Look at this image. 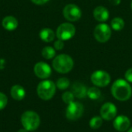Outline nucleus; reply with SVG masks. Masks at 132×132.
Listing matches in <instances>:
<instances>
[{"label":"nucleus","instance_id":"19","mask_svg":"<svg viewBox=\"0 0 132 132\" xmlns=\"http://www.w3.org/2000/svg\"><path fill=\"white\" fill-rule=\"evenodd\" d=\"M42 55L44 58L46 59H52L55 58L56 56V51L55 48L50 47V46H46L42 50Z\"/></svg>","mask_w":132,"mask_h":132},{"label":"nucleus","instance_id":"24","mask_svg":"<svg viewBox=\"0 0 132 132\" xmlns=\"http://www.w3.org/2000/svg\"><path fill=\"white\" fill-rule=\"evenodd\" d=\"M7 102H8L7 96L4 93H0V110L5 107V106L7 105Z\"/></svg>","mask_w":132,"mask_h":132},{"label":"nucleus","instance_id":"7","mask_svg":"<svg viewBox=\"0 0 132 132\" xmlns=\"http://www.w3.org/2000/svg\"><path fill=\"white\" fill-rule=\"evenodd\" d=\"M90 80L97 87H105L111 82V76L105 71L97 70L92 73Z\"/></svg>","mask_w":132,"mask_h":132},{"label":"nucleus","instance_id":"5","mask_svg":"<svg viewBox=\"0 0 132 132\" xmlns=\"http://www.w3.org/2000/svg\"><path fill=\"white\" fill-rule=\"evenodd\" d=\"M76 33L75 26L70 23H63L60 24L56 29V35L58 39L63 41L69 40L74 37Z\"/></svg>","mask_w":132,"mask_h":132},{"label":"nucleus","instance_id":"28","mask_svg":"<svg viewBox=\"0 0 132 132\" xmlns=\"http://www.w3.org/2000/svg\"><path fill=\"white\" fill-rule=\"evenodd\" d=\"M109 2L114 5H118L121 3V0H109Z\"/></svg>","mask_w":132,"mask_h":132},{"label":"nucleus","instance_id":"10","mask_svg":"<svg viewBox=\"0 0 132 132\" xmlns=\"http://www.w3.org/2000/svg\"><path fill=\"white\" fill-rule=\"evenodd\" d=\"M34 73L38 78L46 79L50 76L52 73V69L47 63L39 61L36 63L34 66Z\"/></svg>","mask_w":132,"mask_h":132},{"label":"nucleus","instance_id":"26","mask_svg":"<svg viewBox=\"0 0 132 132\" xmlns=\"http://www.w3.org/2000/svg\"><path fill=\"white\" fill-rule=\"evenodd\" d=\"M125 79L128 82H132V68H129L125 72Z\"/></svg>","mask_w":132,"mask_h":132},{"label":"nucleus","instance_id":"8","mask_svg":"<svg viewBox=\"0 0 132 132\" xmlns=\"http://www.w3.org/2000/svg\"><path fill=\"white\" fill-rule=\"evenodd\" d=\"M63 14L67 20L70 22H75L81 18L82 12L79 6H77V5L68 4L64 7L63 10Z\"/></svg>","mask_w":132,"mask_h":132},{"label":"nucleus","instance_id":"12","mask_svg":"<svg viewBox=\"0 0 132 132\" xmlns=\"http://www.w3.org/2000/svg\"><path fill=\"white\" fill-rule=\"evenodd\" d=\"M113 124L116 130L119 131H125L129 128L131 125V121L128 117L125 115H120L115 118Z\"/></svg>","mask_w":132,"mask_h":132},{"label":"nucleus","instance_id":"4","mask_svg":"<svg viewBox=\"0 0 132 132\" xmlns=\"http://www.w3.org/2000/svg\"><path fill=\"white\" fill-rule=\"evenodd\" d=\"M21 122L24 128L29 131H32L37 129L39 126L40 118L36 112L29 110L22 114Z\"/></svg>","mask_w":132,"mask_h":132},{"label":"nucleus","instance_id":"11","mask_svg":"<svg viewBox=\"0 0 132 132\" xmlns=\"http://www.w3.org/2000/svg\"><path fill=\"white\" fill-rule=\"evenodd\" d=\"M101 116L106 121L113 120L117 115V107L112 103H106L101 108Z\"/></svg>","mask_w":132,"mask_h":132},{"label":"nucleus","instance_id":"6","mask_svg":"<svg viewBox=\"0 0 132 132\" xmlns=\"http://www.w3.org/2000/svg\"><path fill=\"white\" fill-rule=\"evenodd\" d=\"M94 38L100 43L108 41L111 37V28L104 23L97 25L94 30Z\"/></svg>","mask_w":132,"mask_h":132},{"label":"nucleus","instance_id":"17","mask_svg":"<svg viewBox=\"0 0 132 132\" xmlns=\"http://www.w3.org/2000/svg\"><path fill=\"white\" fill-rule=\"evenodd\" d=\"M39 37L44 42H51L55 38V33L50 28H44L39 33Z\"/></svg>","mask_w":132,"mask_h":132},{"label":"nucleus","instance_id":"14","mask_svg":"<svg viewBox=\"0 0 132 132\" xmlns=\"http://www.w3.org/2000/svg\"><path fill=\"white\" fill-rule=\"evenodd\" d=\"M72 93L75 97L82 99L87 96V89L84 84L80 82H75L72 86Z\"/></svg>","mask_w":132,"mask_h":132},{"label":"nucleus","instance_id":"16","mask_svg":"<svg viewBox=\"0 0 132 132\" xmlns=\"http://www.w3.org/2000/svg\"><path fill=\"white\" fill-rule=\"evenodd\" d=\"M10 94L14 100H22L26 96V91L22 86L19 85H15L11 88Z\"/></svg>","mask_w":132,"mask_h":132},{"label":"nucleus","instance_id":"31","mask_svg":"<svg viewBox=\"0 0 132 132\" xmlns=\"http://www.w3.org/2000/svg\"><path fill=\"white\" fill-rule=\"evenodd\" d=\"M131 9H132V2H131Z\"/></svg>","mask_w":132,"mask_h":132},{"label":"nucleus","instance_id":"29","mask_svg":"<svg viewBox=\"0 0 132 132\" xmlns=\"http://www.w3.org/2000/svg\"><path fill=\"white\" fill-rule=\"evenodd\" d=\"M28 131H27L26 128H22V129H20V130H19L18 132H28Z\"/></svg>","mask_w":132,"mask_h":132},{"label":"nucleus","instance_id":"27","mask_svg":"<svg viewBox=\"0 0 132 132\" xmlns=\"http://www.w3.org/2000/svg\"><path fill=\"white\" fill-rule=\"evenodd\" d=\"M31 1L36 5H43L47 2H49L50 0H31Z\"/></svg>","mask_w":132,"mask_h":132},{"label":"nucleus","instance_id":"22","mask_svg":"<svg viewBox=\"0 0 132 132\" xmlns=\"http://www.w3.org/2000/svg\"><path fill=\"white\" fill-rule=\"evenodd\" d=\"M103 124L102 117H94L90 121V126L92 129H98Z\"/></svg>","mask_w":132,"mask_h":132},{"label":"nucleus","instance_id":"9","mask_svg":"<svg viewBox=\"0 0 132 132\" xmlns=\"http://www.w3.org/2000/svg\"><path fill=\"white\" fill-rule=\"evenodd\" d=\"M84 113V107L79 102H72L68 104L66 110L67 118L70 121H75L79 119Z\"/></svg>","mask_w":132,"mask_h":132},{"label":"nucleus","instance_id":"20","mask_svg":"<svg viewBox=\"0 0 132 132\" xmlns=\"http://www.w3.org/2000/svg\"><path fill=\"white\" fill-rule=\"evenodd\" d=\"M87 95L89 96L90 99L94 100H97V99L100 98V96L101 95V90L98 88H97V87H90L87 90Z\"/></svg>","mask_w":132,"mask_h":132},{"label":"nucleus","instance_id":"15","mask_svg":"<svg viewBox=\"0 0 132 132\" xmlns=\"http://www.w3.org/2000/svg\"><path fill=\"white\" fill-rule=\"evenodd\" d=\"M2 23L3 28L7 30H9V31L15 30L18 27V25H19L18 20L14 16H5L2 19Z\"/></svg>","mask_w":132,"mask_h":132},{"label":"nucleus","instance_id":"13","mask_svg":"<svg viewBox=\"0 0 132 132\" xmlns=\"http://www.w3.org/2000/svg\"><path fill=\"white\" fill-rule=\"evenodd\" d=\"M93 15L96 20L101 23H104L109 18V11L104 6L100 5L94 9Z\"/></svg>","mask_w":132,"mask_h":132},{"label":"nucleus","instance_id":"21","mask_svg":"<svg viewBox=\"0 0 132 132\" xmlns=\"http://www.w3.org/2000/svg\"><path fill=\"white\" fill-rule=\"evenodd\" d=\"M56 86V87H57L59 89L64 90V89H67V88L70 86V80H69L67 78H65V77L60 78V79L57 80Z\"/></svg>","mask_w":132,"mask_h":132},{"label":"nucleus","instance_id":"23","mask_svg":"<svg viewBox=\"0 0 132 132\" xmlns=\"http://www.w3.org/2000/svg\"><path fill=\"white\" fill-rule=\"evenodd\" d=\"M74 95L72 92H65L63 95H62V99L63 101L67 103V104H70L72 102L74 101Z\"/></svg>","mask_w":132,"mask_h":132},{"label":"nucleus","instance_id":"2","mask_svg":"<svg viewBox=\"0 0 132 132\" xmlns=\"http://www.w3.org/2000/svg\"><path fill=\"white\" fill-rule=\"evenodd\" d=\"M73 67V60L68 54H59L56 56L53 61V68L59 73H68L72 70Z\"/></svg>","mask_w":132,"mask_h":132},{"label":"nucleus","instance_id":"30","mask_svg":"<svg viewBox=\"0 0 132 132\" xmlns=\"http://www.w3.org/2000/svg\"><path fill=\"white\" fill-rule=\"evenodd\" d=\"M128 132H132V128H130V129H129V131H128Z\"/></svg>","mask_w":132,"mask_h":132},{"label":"nucleus","instance_id":"25","mask_svg":"<svg viewBox=\"0 0 132 132\" xmlns=\"http://www.w3.org/2000/svg\"><path fill=\"white\" fill-rule=\"evenodd\" d=\"M63 47H64V43H63V40L58 39L57 40H56V41H55V43H54V48H55L56 50H57V51H60V50H62Z\"/></svg>","mask_w":132,"mask_h":132},{"label":"nucleus","instance_id":"3","mask_svg":"<svg viewBox=\"0 0 132 132\" xmlns=\"http://www.w3.org/2000/svg\"><path fill=\"white\" fill-rule=\"evenodd\" d=\"M56 85L51 80H44L39 82L37 86V94L43 100L52 99L56 93Z\"/></svg>","mask_w":132,"mask_h":132},{"label":"nucleus","instance_id":"18","mask_svg":"<svg viewBox=\"0 0 132 132\" xmlns=\"http://www.w3.org/2000/svg\"><path fill=\"white\" fill-rule=\"evenodd\" d=\"M111 28L116 31L121 30L125 27V21L121 17H115L111 20Z\"/></svg>","mask_w":132,"mask_h":132},{"label":"nucleus","instance_id":"1","mask_svg":"<svg viewBox=\"0 0 132 132\" xmlns=\"http://www.w3.org/2000/svg\"><path fill=\"white\" fill-rule=\"evenodd\" d=\"M111 93L116 100L126 101L131 96V86L127 80L122 79H117L111 86Z\"/></svg>","mask_w":132,"mask_h":132}]
</instances>
